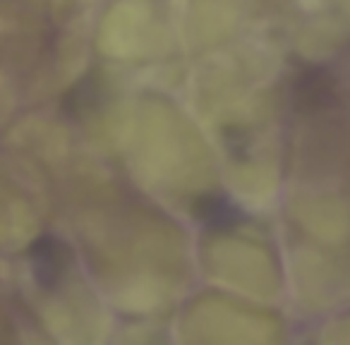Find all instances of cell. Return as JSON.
<instances>
[{"label": "cell", "mask_w": 350, "mask_h": 345, "mask_svg": "<svg viewBox=\"0 0 350 345\" xmlns=\"http://www.w3.org/2000/svg\"><path fill=\"white\" fill-rule=\"evenodd\" d=\"M192 214L200 219V223L211 233H230L245 221V214L235 202L224 195H202L192 204Z\"/></svg>", "instance_id": "2"}, {"label": "cell", "mask_w": 350, "mask_h": 345, "mask_svg": "<svg viewBox=\"0 0 350 345\" xmlns=\"http://www.w3.org/2000/svg\"><path fill=\"white\" fill-rule=\"evenodd\" d=\"M101 98V82H96L94 77H87L82 82H77L72 87V92H68L65 96V111L79 115V113L92 111Z\"/></svg>", "instance_id": "4"}, {"label": "cell", "mask_w": 350, "mask_h": 345, "mask_svg": "<svg viewBox=\"0 0 350 345\" xmlns=\"http://www.w3.org/2000/svg\"><path fill=\"white\" fill-rule=\"evenodd\" d=\"M331 96H334V79L321 68H307L302 74H297L293 84V98L302 111L329 106Z\"/></svg>", "instance_id": "3"}, {"label": "cell", "mask_w": 350, "mask_h": 345, "mask_svg": "<svg viewBox=\"0 0 350 345\" xmlns=\"http://www.w3.org/2000/svg\"><path fill=\"white\" fill-rule=\"evenodd\" d=\"M31 268H34V278L41 288L53 290L60 286L72 262V252L70 247L55 235H41L31 243L29 247Z\"/></svg>", "instance_id": "1"}]
</instances>
